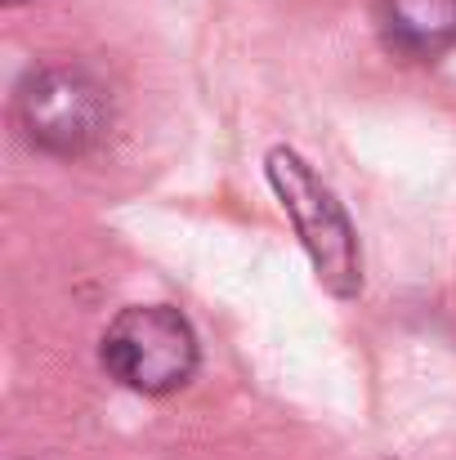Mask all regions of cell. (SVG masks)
Listing matches in <instances>:
<instances>
[{"label":"cell","instance_id":"1","mask_svg":"<svg viewBox=\"0 0 456 460\" xmlns=\"http://www.w3.org/2000/svg\"><path fill=\"white\" fill-rule=\"evenodd\" d=\"M264 179H269L273 197L282 201L326 296L358 300L362 296V246H358V233H353L344 206L322 183V174L296 148L278 144L264 153Z\"/></svg>","mask_w":456,"mask_h":460},{"label":"cell","instance_id":"2","mask_svg":"<svg viewBox=\"0 0 456 460\" xmlns=\"http://www.w3.org/2000/svg\"><path fill=\"white\" fill-rule=\"evenodd\" d=\"M13 126L27 148L58 161L90 156L112 126V94L108 85L81 63H49L36 67L13 94Z\"/></svg>","mask_w":456,"mask_h":460},{"label":"cell","instance_id":"3","mask_svg":"<svg viewBox=\"0 0 456 460\" xmlns=\"http://www.w3.org/2000/svg\"><path fill=\"white\" fill-rule=\"evenodd\" d=\"M99 362L103 371L144 394V398H165L179 394L201 362V344L192 322L170 305H130L121 308L103 340H99Z\"/></svg>","mask_w":456,"mask_h":460},{"label":"cell","instance_id":"4","mask_svg":"<svg viewBox=\"0 0 456 460\" xmlns=\"http://www.w3.org/2000/svg\"><path fill=\"white\" fill-rule=\"evenodd\" d=\"M380 31L394 54L434 63L456 49V0H380Z\"/></svg>","mask_w":456,"mask_h":460},{"label":"cell","instance_id":"5","mask_svg":"<svg viewBox=\"0 0 456 460\" xmlns=\"http://www.w3.org/2000/svg\"><path fill=\"white\" fill-rule=\"evenodd\" d=\"M0 4H9V9H13V4H22V0H0Z\"/></svg>","mask_w":456,"mask_h":460}]
</instances>
